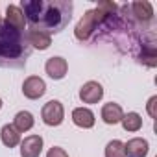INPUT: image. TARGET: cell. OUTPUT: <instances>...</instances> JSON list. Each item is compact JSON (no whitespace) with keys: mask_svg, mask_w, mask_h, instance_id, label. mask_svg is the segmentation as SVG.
I'll list each match as a JSON object with an SVG mask.
<instances>
[{"mask_svg":"<svg viewBox=\"0 0 157 157\" xmlns=\"http://www.w3.org/2000/svg\"><path fill=\"white\" fill-rule=\"evenodd\" d=\"M105 157H126L124 153V142L118 139H113L105 146Z\"/></svg>","mask_w":157,"mask_h":157,"instance_id":"ac0fdd59","label":"cell"},{"mask_svg":"<svg viewBox=\"0 0 157 157\" xmlns=\"http://www.w3.org/2000/svg\"><path fill=\"white\" fill-rule=\"evenodd\" d=\"M102 120L105 122V124H109V126H115V124H118L120 120H122V117H124V111H122V107L118 105V104H115V102H109V104H104V107H102Z\"/></svg>","mask_w":157,"mask_h":157,"instance_id":"5bb4252c","label":"cell"},{"mask_svg":"<svg viewBox=\"0 0 157 157\" xmlns=\"http://www.w3.org/2000/svg\"><path fill=\"white\" fill-rule=\"evenodd\" d=\"M94 113L89 109V107H76L72 111V122L78 126V128H83V129H89L94 126Z\"/></svg>","mask_w":157,"mask_h":157,"instance_id":"7c38bea8","label":"cell"},{"mask_svg":"<svg viewBox=\"0 0 157 157\" xmlns=\"http://www.w3.org/2000/svg\"><path fill=\"white\" fill-rule=\"evenodd\" d=\"M24 39H26V43H28L30 48H37V50H46L52 44L50 33L41 32V30H28L24 33Z\"/></svg>","mask_w":157,"mask_h":157,"instance_id":"30bf717a","label":"cell"},{"mask_svg":"<svg viewBox=\"0 0 157 157\" xmlns=\"http://www.w3.org/2000/svg\"><path fill=\"white\" fill-rule=\"evenodd\" d=\"M128 10H131L133 19L140 24H146L153 19V6L150 2H146V0H142V2H131L128 6Z\"/></svg>","mask_w":157,"mask_h":157,"instance_id":"9c48e42d","label":"cell"},{"mask_svg":"<svg viewBox=\"0 0 157 157\" xmlns=\"http://www.w3.org/2000/svg\"><path fill=\"white\" fill-rule=\"evenodd\" d=\"M43 151V137L28 135L21 140V155L22 157H39Z\"/></svg>","mask_w":157,"mask_h":157,"instance_id":"52a82bcc","label":"cell"},{"mask_svg":"<svg viewBox=\"0 0 157 157\" xmlns=\"http://www.w3.org/2000/svg\"><path fill=\"white\" fill-rule=\"evenodd\" d=\"M33 124H35V120H33V115H32L30 111H19V113L15 115V118H13V126L17 128L19 133L30 131V129L33 128Z\"/></svg>","mask_w":157,"mask_h":157,"instance_id":"2e32d148","label":"cell"},{"mask_svg":"<svg viewBox=\"0 0 157 157\" xmlns=\"http://www.w3.org/2000/svg\"><path fill=\"white\" fill-rule=\"evenodd\" d=\"M96 28H98V24H96L94 13H93V10H89V11L83 13V17L80 19V22L76 24L74 35H76L78 41L83 43V41H89V39H91V35L96 32Z\"/></svg>","mask_w":157,"mask_h":157,"instance_id":"277c9868","label":"cell"},{"mask_svg":"<svg viewBox=\"0 0 157 157\" xmlns=\"http://www.w3.org/2000/svg\"><path fill=\"white\" fill-rule=\"evenodd\" d=\"M24 13L26 22L32 30H41L46 33L61 32L72 15L70 2H44V0H26L19 6Z\"/></svg>","mask_w":157,"mask_h":157,"instance_id":"6da1fadb","label":"cell"},{"mask_svg":"<svg viewBox=\"0 0 157 157\" xmlns=\"http://www.w3.org/2000/svg\"><path fill=\"white\" fill-rule=\"evenodd\" d=\"M0 109H2V98H0Z\"/></svg>","mask_w":157,"mask_h":157,"instance_id":"44dd1931","label":"cell"},{"mask_svg":"<svg viewBox=\"0 0 157 157\" xmlns=\"http://www.w3.org/2000/svg\"><path fill=\"white\" fill-rule=\"evenodd\" d=\"M30 56V46L24 39V32L0 22V67L21 68L26 65Z\"/></svg>","mask_w":157,"mask_h":157,"instance_id":"7a4b0ae2","label":"cell"},{"mask_svg":"<svg viewBox=\"0 0 157 157\" xmlns=\"http://www.w3.org/2000/svg\"><path fill=\"white\" fill-rule=\"evenodd\" d=\"M150 151V144L146 139H140V137H135V139H129L126 144H124V153L126 157H146Z\"/></svg>","mask_w":157,"mask_h":157,"instance_id":"8fae6325","label":"cell"},{"mask_svg":"<svg viewBox=\"0 0 157 157\" xmlns=\"http://www.w3.org/2000/svg\"><path fill=\"white\" fill-rule=\"evenodd\" d=\"M120 124H122V128H124L126 131L135 133V131H139V129L142 128V118H140V115H139V113L131 111V113H128V115H124V117H122Z\"/></svg>","mask_w":157,"mask_h":157,"instance_id":"e0dca14e","label":"cell"},{"mask_svg":"<svg viewBox=\"0 0 157 157\" xmlns=\"http://www.w3.org/2000/svg\"><path fill=\"white\" fill-rule=\"evenodd\" d=\"M104 96V87L98 82H87L80 89V100L83 104H98Z\"/></svg>","mask_w":157,"mask_h":157,"instance_id":"8992f818","label":"cell"},{"mask_svg":"<svg viewBox=\"0 0 157 157\" xmlns=\"http://www.w3.org/2000/svg\"><path fill=\"white\" fill-rule=\"evenodd\" d=\"M0 139H2V144L8 146V148H15L21 144V133L17 131V128L13 124H6L0 129Z\"/></svg>","mask_w":157,"mask_h":157,"instance_id":"9a60e30c","label":"cell"},{"mask_svg":"<svg viewBox=\"0 0 157 157\" xmlns=\"http://www.w3.org/2000/svg\"><path fill=\"white\" fill-rule=\"evenodd\" d=\"M46 157H68V153H67L63 148H59V146H52V148L48 150Z\"/></svg>","mask_w":157,"mask_h":157,"instance_id":"ffe728a7","label":"cell"},{"mask_svg":"<svg viewBox=\"0 0 157 157\" xmlns=\"http://www.w3.org/2000/svg\"><path fill=\"white\" fill-rule=\"evenodd\" d=\"M4 22L10 24V26H13L19 32H24V28H26V19H24L22 10L19 6H13V4L8 6V10H6V21Z\"/></svg>","mask_w":157,"mask_h":157,"instance_id":"4fadbf2b","label":"cell"},{"mask_svg":"<svg viewBox=\"0 0 157 157\" xmlns=\"http://www.w3.org/2000/svg\"><path fill=\"white\" fill-rule=\"evenodd\" d=\"M46 93V83L39 76H28L22 83V94L30 100H39Z\"/></svg>","mask_w":157,"mask_h":157,"instance_id":"5b68a950","label":"cell"},{"mask_svg":"<svg viewBox=\"0 0 157 157\" xmlns=\"http://www.w3.org/2000/svg\"><path fill=\"white\" fill-rule=\"evenodd\" d=\"M146 111L151 118H157V96H151L146 104Z\"/></svg>","mask_w":157,"mask_h":157,"instance_id":"d6986e66","label":"cell"},{"mask_svg":"<svg viewBox=\"0 0 157 157\" xmlns=\"http://www.w3.org/2000/svg\"><path fill=\"white\" fill-rule=\"evenodd\" d=\"M44 70H46V74L52 78V80H63V78L67 76V70H68V63H67V59L56 56V57L46 59Z\"/></svg>","mask_w":157,"mask_h":157,"instance_id":"ba28073f","label":"cell"},{"mask_svg":"<svg viewBox=\"0 0 157 157\" xmlns=\"http://www.w3.org/2000/svg\"><path fill=\"white\" fill-rule=\"evenodd\" d=\"M41 118L46 126H59L63 120H65V109H63V104L59 100H50L43 105L41 109Z\"/></svg>","mask_w":157,"mask_h":157,"instance_id":"3957f363","label":"cell"}]
</instances>
